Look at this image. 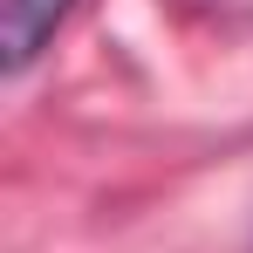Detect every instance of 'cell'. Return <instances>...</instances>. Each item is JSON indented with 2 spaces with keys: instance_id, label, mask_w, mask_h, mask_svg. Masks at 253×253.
Here are the masks:
<instances>
[{
  "instance_id": "obj_1",
  "label": "cell",
  "mask_w": 253,
  "mask_h": 253,
  "mask_svg": "<svg viewBox=\"0 0 253 253\" xmlns=\"http://www.w3.org/2000/svg\"><path fill=\"white\" fill-rule=\"evenodd\" d=\"M69 7L76 0H0V62H7V76H21L48 48V35L62 28Z\"/></svg>"
}]
</instances>
